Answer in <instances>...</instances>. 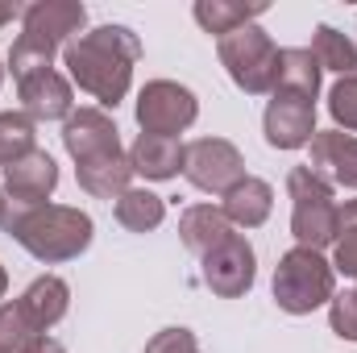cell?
<instances>
[{"label": "cell", "mask_w": 357, "mask_h": 353, "mask_svg": "<svg viewBox=\"0 0 357 353\" xmlns=\"http://www.w3.org/2000/svg\"><path fill=\"white\" fill-rule=\"evenodd\" d=\"M75 29H84V4H50L46 0V4L25 8V33L13 42V54H8L17 84L29 80V75H38V71H46L50 59H54V50Z\"/></svg>", "instance_id": "cell-3"}, {"label": "cell", "mask_w": 357, "mask_h": 353, "mask_svg": "<svg viewBox=\"0 0 357 353\" xmlns=\"http://www.w3.org/2000/svg\"><path fill=\"white\" fill-rule=\"evenodd\" d=\"M333 333L345 341H357V291L333 295Z\"/></svg>", "instance_id": "cell-27"}, {"label": "cell", "mask_w": 357, "mask_h": 353, "mask_svg": "<svg viewBox=\"0 0 357 353\" xmlns=\"http://www.w3.org/2000/svg\"><path fill=\"white\" fill-rule=\"evenodd\" d=\"M204 283L216 291V295H225V299H237V295H245L250 287H254V250H250V241L245 237H229V241H220L208 258H204Z\"/></svg>", "instance_id": "cell-10"}, {"label": "cell", "mask_w": 357, "mask_h": 353, "mask_svg": "<svg viewBox=\"0 0 357 353\" xmlns=\"http://www.w3.org/2000/svg\"><path fill=\"white\" fill-rule=\"evenodd\" d=\"M312 175L328 187H357V137L328 129L312 137Z\"/></svg>", "instance_id": "cell-12"}, {"label": "cell", "mask_w": 357, "mask_h": 353, "mask_svg": "<svg viewBox=\"0 0 357 353\" xmlns=\"http://www.w3.org/2000/svg\"><path fill=\"white\" fill-rule=\"evenodd\" d=\"M274 299L291 316H307L312 308L333 299V266L324 262L316 250H291L274 270Z\"/></svg>", "instance_id": "cell-5"}, {"label": "cell", "mask_w": 357, "mask_h": 353, "mask_svg": "<svg viewBox=\"0 0 357 353\" xmlns=\"http://www.w3.org/2000/svg\"><path fill=\"white\" fill-rule=\"evenodd\" d=\"M183 175L191 179L199 191H233L245 179V163L237 154L233 142L220 137H199L191 146H183Z\"/></svg>", "instance_id": "cell-7"}, {"label": "cell", "mask_w": 357, "mask_h": 353, "mask_svg": "<svg viewBox=\"0 0 357 353\" xmlns=\"http://www.w3.org/2000/svg\"><path fill=\"white\" fill-rule=\"evenodd\" d=\"M178 233H183V246H187L191 254L208 258V254H212L220 241H229V237H233V225H229L225 208L195 204V208H187V212H183V220H178Z\"/></svg>", "instance_id": "cell-16"}, {"label": "cell", "mask_w": 357, "mask_h": 353, "mask_svg": "<svg viewBox=\"0 0 357 353\" xmlns=\"http://www.w3.org/2000/svg\"><path fill=\"white\" fill-rule=\"evenodd\" d=\"M287 191L295 200V212H291V233L299 237L303 250H324V246H337L341 237V208L333 204V187L320 175H312V167H295L287 175Z\"/></svg>", "instance_id": "cell-4"}, {"label": "cell", "mask_w": 357, "mask_h": 353, "mask_svg": "<svg viewBox=\"0 0 357 353\" xmlns=\"http://www.w3.org/2000/svg\"><path fill=\"white\" fill-rule=\"evenodd\" d=\"M129 179H133V163H129V154H121V150L79 163V187L91 191V195H100V200H112V195L121 200V195L129 191Z\"/></svg>", "instance_id": "cell-17"}, {"label": "cell", "mask_w": 357, "mask_h": 353, "mask_svg": "<svg viewBox=\"0 0 357 353\" xmlns=\"http://www.w3.org/2000/svg\"><path fill=\"white\" fill-rule=\"evenodd\" d=\"M133 171L146 179H171L183 171V146L178 137H158V133H142L129 150Z\"/></svg>", "instance_id": "cell-18"}, {"label": "cell", "mask_w": 357, "mask_h": 353, "mask_svg": "<svg viewBox=\"0 0 357 353\" xmlns=\"http://www.w3.org/2000/svg\"><path fill=\"white\" fill-rule=\"evenodd\" d=\"M312 54H316L320 71L328 67V71H341V75H357V46L345 38V33H337L333 25H320V29H316Z\"/></svg>", "instance_id": "cell-23"}, {"label": "cell", "mask_w": 357, "mask_h": 353, "mask_svg": "<svg viewBox=\"0 0 357 353\" xmlns=\"http://www.w3.org/2000/svg\"><path fill=\"white\" fill-rule=\"evenodd\" d=\"M341 229H357V200H349L341 208Z\"/></svg>", "instance_id": "cell-31"}, {"label": "cell", "mask_w": 357, "mask_h": 353, "mask_svg": "<svg viewBox=\"0 0 357 353\" xmlns=\"http://www.w3.org/2000/svg\"><path fill=\"white\" fill-rule=\"evenodd\" d=\"M21 100H25V112L38 117V121H59V117H71V84L46 67L29 80H21Z\"/></svg>", "instance_id": "cell-14"}, {"label": "cell", "mask_w": 357, "mask_h": 353, "mask_svg": "<svg viewBox=\"0 0 357 353\" xmlns=\"http://www.w3.org/2000/svg\"><path fill=\"white\" fill-rule=\"evenodd\" d=\"M274 91H295L316 100L320 91V63L312 50H278V84Z\"/></svg>", "instance_id": "cell-20"}, {"label": "cell", "mask_w": 357, "mask_h": 353, "mask_svg": "<svg viewBox=\"0 0 357 353\" xmlns=\"http://www.w3.org/2000/svg\"><path fill=\"white\" fill-rule=\"evenodd\" d=\"M146 353H199V345H195V337H191L187 329H162V333L146 345Z\"/></svg>", "instance_id": "cell-28"}, {"label": "cell", "mask_w": 357, "mask_h": 353, "mask_svg": "<svg viewBox=\"0 0 357 353\" xmlns=\"http://www.w3.org/2000/svg\"><path fill=\"white\" fill-rule=\"evenodd\" d=\"M67 299H71L67 283H63L59 274H42L38 283H29V291H25L17 303H21L29 329H33V333H46L50 324H59V320L67 316Z\"/></svg>", "instance_id": "cell-15"}, {"label": "cell", "mask_w": 357, "mask_h": 353, "mask_svg": "<svg viewBox=\"0 0 357 353\" xmlns=\"http://www.w3.org/2000/svg\"><path fill=\"white\" fill-rule=\"evenodd\" d=\"M328 112L337 117V125L357 133V75H341V84L328 91Z\"/></svg>", "instance_id": "cell-26"}, {"label": "cell", "mask_w": 357, "mask_h": 353, "mask_svg": "<svg viewBox=\"0 0 357 353\" xmlns=\"http://www.w3.org/2000/svg\"><path fill=\"white\" fill-rule=\"evenodd\" d=\"M4 229L38 258V262H67L91 246V220L79 208L38 204V208H8Z\"/></svg>", "instance_id": "cell-2"}, {"label": "cell", "mask_w": 357, "mask_h": 353, "mask_svg": "<svg viewBox=\"0 0 357 353\" xmlns=\"http://www.w3.org/2000/svg\"><path fill=\"white\" fill-rule=\"evenodd\" d=\"M316 137V100L295 91H274L266 108V142L278 150H299Z\"/></svg>", "instance_id": "cell-9"}, {"label": "cell", "mask_w": 357, "mask_h": 353, "mask_svg": "<svg viewBox=\"0 0 357 353\" xmlns=\"http://www.w3.org/2000/svg\"><path fill=\"white\" fill-rule=\"evenodd\" d=\"M33 150V125L21 112H0V167L17 163L21 154Z\"/></svg>", "instance_id": "cell-24"}, {"label": "cell", "mask_w": 357, "mask_h": 353, "mask_svg": "<svg viewBox=\"0 0 357 353\" xmlns=\"http://www.w3.org/2000/svg\"><path fill=\"white\" fill-rule=\"evenodd\" d=\"M162 200L154 195V191H146V187H129L121 200H116V220L125 225V229H133V233H146V229H158L162 225Z\"/></svg>", "instance_id": "cell-21"}, {"label": "cell", "mask_w": 357, "mask_h": 353, "mask_svg": "<svg viewBox=\"0 0 357 353\" xmlns=\"http://www.w3.org/2000/svg\"><path fill=\"white\" fill-rule=\"evenodd\" d=\"M0 84H4V71H0Z\"/></svg>", "instance_id": "cell-35"}, {"label": "cell", "mask_w": 357, "mask_h": 353, "mask_svg": "<svg viewBox=\"0 0 357 353\" xmlns=\"http://www.w3.org/2000/svg\"><path fill=\"white\" fill-rule=\"evenodd\" d=\"M63 142L71 150L75 163H88L100 154H112L121 150V137H116V125L100 112V108H79L67 117V129H63Z\"/></svg>", "instance_id": "cell-13"}, {"label": "cell", "mask_w": 357, "mask_h": 353, "mask_svg": "<svg viewBox=\"0 0 357 353\" xmlns=\"http://www.w3.org/2000/svg\"><path fill=\"white\" fill-rule=\"evenodd\" d=\"M4 212H8V204H4V200H0V225H4Z\"/></svg>", "instance_id": "cell-34"}, {"label": "cell", "mask_w": 357, "mask_h": 353, "mask_svg": "<svg viewBox=\"0 0 357 353\" xmlns=\"http://www.w3.org/2000/svg\"><path fill=\"white\" fill-rule=\"evenodd\" d=\"M29 337H38V333L29 329V320H25L21 303H4V308H0V353L21 350Z\"/></svg>", "instance_id": "cell-25"}, {"label": "cell", "mask_w": 357, "mask_h": 353, "mask_svg": "<svg viewBox=\"0 0 357 353\" xmlns=\"http://www.w3.org/2000/svg\"><path fill=\"white\" fill-rule=\"evenodd\" d=\"M17 353H67V350H63V345H59L54 337H46V333H38V337H29V341H25V345H21Z\"/></svg>", "instance_id": "cell-30"}, {"label": "cell", "mask_w": 357, "mask_h": 353, "mask_svg": "<svg viewBox=\"0 0 357 353\" xmlns=\"http://www.w3.org/2000/svg\"><path fill=\"white\" fill-rule=\"evenodd\" d=\"M195 96L187 88H178L171 80H154L146 84L137 96V121L146 133H158V137H175L183 133L191 121H195Z\"/></svg>", "instance_id": "cell-8"}, {"label": "cell", "mask_w": 357, "mask_h": 353, "mask_svg": "<svg viewBox=\"0 0 357 353\" xmlns=\"http://www.w3.org/2000/svg\"><path fill=\"white\" fill-rule=\"evenodd\" d=\"M333 266H337L341 274L357 278V229H341V237H337V254H333Z\"/></svg>", "instance_id": "cell-29"}, {"label": "cell", "mask_w": 357, "mask_h": 353, "mask_svg": "<svg viewBox=\"0 0 357 353\" xmlns=\"http://www.w3.org/2000/svg\"><path fill=\"white\" fill-rule=\"evenodd\" d=\"M4 287H8V278H4V270H0V295H4Z\"/></svg>", "instance_id": "cell-33"}, {"label": "cell", "mask_w": 357, "mask_h": 353, "mask_svg": "<svg viewBox=\"0 0 357 353\" xmlns=\"http://www.w3.org/2000/svg\"><path fill=\"white\" fill-rule=\"evenodd\" d=\"M17 13H21V8H17V4H0V25H4V21H13V17H17Z\"/></svg>", "instance_id": "cell-32"}, {"label": "cell", "mask_w": 357, "mask_h": 353, "mask_svg": "<svg viewBox=\"0 0 357 353\" xmlns=\"http://www.w3.org/2000/svg\"><path fill=\"white\" fill-rule=\"evenodd\" d=\"M54 187H59V167L42 150H29V154H21L17 163L4 167V191L17 208H38Z\"/></svg>", "instance_id": "cell-11"}, {"label": "cell", "mask_w": 357, "mask_h": 353, "mask_svg": "<svg viewBox=\"0 0 357 353\" xmlns=\"http://www.w3.org/2000/svg\"><path fill=\"white\" fill-rule=\"evenodd\" d=\"M262 4H233V0H199L195 4V21L208 29V33H233L241 25H250V17H258Z\"/></svg>", "instance_id": "cell-22"}, {"label": "cell", "mask_w": 357, "mask_h": 353, "mask_svg": "<svg viewBox=\"0 0 357 353\" xmlns=\"http://www.w3.org/2000/svg\"><path fill=\"white\" fill-rule=\"evenodd\" d=\"M270 204H274V191L262 179H241L233 191H225V216L229 225H245V229H258L270 216Z\"/></svg>", "instance_id": "cell-19"}, {"label": "cell", "mask_w": 357, "mask_h": 353, "mask_svg": "<svg viewBox=\"0 0 357 353\" xmlns=\"http://www.w3.org/2000/svg\"><path fill=\"white\" fill-rule=\"evenodd\" d=\"M142 46L125 25H104L96 33H84L79 42H67V67L71 80L91 91L100 104H116L129 91V75Z\"/></svg>", "instance_id": "cell-1"}, {"label": "cell", "mask_w": 357, "mask_h": 353, "mask_svg": "<svg viewBox=\"0 0 357 353\" xmlns=\"http://www.w3.org/2000/svg\"><path fill=\"white\" fill-rule=\"evenodd\" d=\"M220 63L229 67L233 84L245 88L250 96L274 91L278 84V50L258 25H241L220 38Z\"/></svg>", "instance_id": "cell-6"}]
</instances>
